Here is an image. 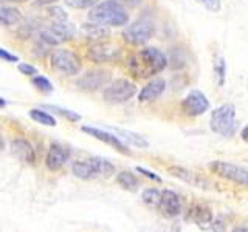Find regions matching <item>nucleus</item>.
Wrapping results in <instances>:
<instances>
[{"label":"nucleus","mask_w":248,"mask_h":232,"mask_svg":"<svg viewBox=\"0 0 248 232\" xmlns=\"http://www.w3.org/2000/svg\"><path fill=\"white\" fill-rule=\"evenodd\" d=\"M168 65V59L160 50L149 46L132 54L127 60L129 72L137 77H152L161 73Z\"/></svg>","instance_id":"f257e3e1"},{"label":"nucleus","mask_w":248,"mask_h":232,"mask_svg":"<svg viewBox=\"0 0 248 232\" xmlns=\"http://www.w3.org/2000/svg\"><path fill=\"white\" fill-rule=\"evenodd\" d=\"M89 20L103 27H124L129 22V14L116 0H104L92 6Z\"/></svg>","instance_id":"f03ea898"},{"label":"nucleus","mask_w":248,"mask_h":232,"mask_svg":"<svg viewBox=\"0 0 248 232\" xmlns=\"http://www.w3.org/2000/svg\"><path fill=\"white\" fill-rule=\"evenodd\" d=\"M75 176L81 180H96V178H107L115 172V166L104 158L93 157L87 160L76 161L73 167Z\"/></svg>","instance_id":"7ed1b4c3"},{"label":"nucleus","mask_w":248,"mask_h":232,"mask_svg":"<svg viewBox=\"0 0 248 232\" xmlns=\"http://www.w3.org/2000/svg\"><path fill=\"white\" fill-rule=\"evenodd\" d=\"M209 127L217 135L231 136L236 130V108L232 104H223L211 113Z\"/></svg>","instance_id":"20e7f679"},{"label":"nucleus","mask_w":248,"mask_h":232,"mask_svg":"<svg viewBox=\"0 0 248 232\" xmlns=\"http://www.w3.org/2000/svg\"><path fill=\"white\" fill-rule=\"evenodd\" d=\"M155 34V23L151 17L143 15L134 23H130L127 28H124L123 37L124 41L132 45H143L151 41Z\"/></svg>","instance_id":"39448f33"},{"label":"nucleus","mask_w":248,"mask_h":232,"mask_svg":"<svg viewBox=\"0 0 248 232\" xmlns=\"http://www.w3.org/2000/svg\"><path fill=\"white\" fill-rule=\"evenodd\" d=\"M50 64L56 72L67 74V76H75L79 73L82 68V62L79 56L67 48L53 50L50 54Z\"/></svg>","instance_id":"423d86ee"},{"label":"nucleus","mask_w":248,"mask_h":232,"mask_svg":"<svg viewBox=\"0 0 248 232\" xmlns=\"http://www.w3.org/2000/svg\"><path fill=\"white\" fill-rule=\"evenodd\" d=\"M137 95V85L127 79L110 81L103 91L104 101L110 104H124Z\"/></svg>","instance_id":"0eeeda50"},{"label":"nucleus","mask_w":248,"mask_h":232,"mask_svg":"<svg viewBox=\"0 0 248 232\" xmlns=\"http://www.w3.org/2000/svg\"><path fill=\"white\" fill-rule=\"evenodd\" d=\"M76 29L72 23H68L67 20H62V22H53L48 28L42 29L39 33V37L45 45H61L62 42L70 41V39L75 37Z\"/></svg>","instance_id":"6e6552de"},{"label":"nucleus","mask_w":248,"mask_h":232,"mask_svg":"<svg viewBox=\"0 0 248 232\" xmlns=\"http://www.w3.org/2000/svg\"><path fill=\"white\" fill-rule=\"evenodd\" d=\"M121 56V48L116 44L99 41L89 46L87 58L95 64H108L118 60Z\"/></svg>","instance_id":"1a4fd4ad"},{"label":"nucleus","mask_w":248,"mask_h":232,"mask_svg":"<svg viewBox=\"0 0 248 232\" xmlns=\"http://www.w3.org/2000/svg\"><path fill=\"white\" fill-rule=\"evenodd\" d=\"M112 81V72L104 68H95L90 72L84 73L81 77H78L76 87L82 91H96L99 88L106 87V85Z\"/></svg>","instance_id":"9d476101"},{"label":"nucleus","mask_w":248,"mask_h":232,"mask_svg":"<svg viewBox=\"0 0 248 232\" xmlns=\"http://www.w3.org/2000/svg\"><path fill=\"white\" fill-rule=\"evenodd\" d=\"M209 169H211L217 176L227 178V180L237 183L240 186H247L248 170L245 166L232 164V162H225V161H213L211 164H209Z\"/></svg>","instance_id":"9b49d317"},{"label":"nucleus","mask_w":248,"mask_h":232,"mask_svg":"<svg viewBox=\"0 0 248 232\" xmlns=\"http://www.w3.org/2000/svg\"><path fill=\"white\" fill-rule=\"evenodd\" d=\"M182 112L186 116H200L209 108V101L200 90H191L182 101Z\"/></svg>","instance_id":"f8f14e48"},{"label":"nucleus","mask_w":248,"mask_h":232,"mask_svg":"<svg viewBox=\"0 0 248 232\" xmlns=\"http://www.w3.org/2000/svg\"><path fill=\"white\" fill-rule=\"evenodd\" d=\"M155 209H158L166 217H177L182 211L180 197L172 190H160V200Z\"/></svg>","instance_id":"ddd939ff"},{"label":"nucleus","mask_w":248,"mask_h":232,"mask_svg":"<svg viewBox=\"0 0 248 232\" xmlns=\"http://www.w3.org/2000/svg\"><path fill=\"white\" fill-rule=\"evenodd\" d=\"M82 131H85V133H89V135L93 136V138L99 139V141L106 143L107 145L113 147V149H116V150L121 152V153H124V155H130V150L126 147V144H124L118 136H115V135H112V133H108V131H106V130H101V129H96V127H87V126H84V127H82Z\"/></svg>","instance_id":"4468645a"},{"label":"nucleus","mask_w":248,"mask_h":232,"mask_svg":"<svg viewBox=\"0 0 248 232\" xmlns=\"http://www.w3.org/2000/svg\"><path fill=\"white\" fill-rule=\"evenodd\" d=\"M70 160V150L62 144H53L46 153L45 164L50 170H58Z\"/></svg>","instance_id":"2eb2a0df"},{"label":"nucleus","mask_w":248,"mask_h":232,"mask_svg":"<svg viewBox=\"0 0 248 232\" xmlns=\"http://www.w3.org/2000/svg\"><path fill=\"white\" fill-rule=\"evenodd\" d=\"M186 218L191 223L197 224V226L206 229L211 226V223H213V212H211V209L205 204H196L189 209Z\"/></svg>","instance_id":"dca6fc26"},{"label":"nucleus","mask_w":248,"mask_h":232,"mask_svg":"<svg viewBox=\"0 0 248 232\" xmlns=\"http://www.w3.org/2000/svg\"><path fill=\"white\" fill-rule=\"evenodd\" d=\"M166 88V82L161 77H157V79H152L149 84H146L144 87L141 88L138 95L140 102H154L155 99H158L163 91Z\"/></svg>","instance_id":"f3484780"},{"label":"nucleus","mask_w":248,"mask_h":232,"mask_svg":"<svg viewBox=\"0 0 248 232\" xmlns=\"http://www.w3.org/2000/svg\"><path fill=\"white\" fill-rule=\"evenodd\" d=\"M11 152L16 155V158H19L23 162H28V164H33L36 160V153L33 145H31L27 139L17 138L11 143Z\"/></svg>","instance_id":"a211bd4d"},{"label":"nucleus","mask_w":248,"mask_h":232,"mask_svg":"<svg viewBox=\"0 0 248 232\" xmlns=\"http://www.w3.org/2000/svg\"><path fill=\"white\" fill-rule=\"evenodd\" d=\"M110 34V31H108L107 27H103V25H98V23H84L81 25V36L89 39V41H95V42H99L103 41L104 37H107Z\"/></svg>","instance_id":"6ab92c4d"},{"label":"nucleus","mask_w":248,"mask_h":232,"mask_svg":"<svg viewBox=\"0 0 248 232\" xmlns=\"http://www.w3.org/2000/svg\"><path fill=\"white\" fill-rule=\"evenodd\" d=\"M170 172H172L174 176L180 178V180L186 181L191 186H196V188H205V186H208V183L203 180V178H200L197 174H192V172H189V170H186L183 167H172V169H170Z\"/></svg>","instance_id":"aec40b11"},{"label":"nucleus","mask_w":248,"mask_h":232,"mask_svg":"<svg viewBox=\"0 0 248 232\" xmlns=\"http://www.w3.org/2000/svg\"><path fill=\"white\" fill-rule=\"evenodd\" d=\"M22 13L14 6H2L0 8V23L3 27H14L20 23Z\"/></svg>","instance_id":"412c9836"},{"label":"nucleus","mask_w":248,"mask_h":232,"mask_svg":"<svg viewBox=\"0 0 248 232\" xmlns=\"http://www.w3.org/2000/svg\"><path fill=\"white\" fill-rule=\"evenodd\" d=\"M30 118L33 121H36L37 124H42V126H50V127L56 126V119H54V116L44 112L42 108H31Z\"/></svg>","instance_id":"4be33fe9"},{"label":"nucleus","mask_w":248,"mask_h":232,"mask_svg":"<svg viewBox=\"0 0 248 232\" xmlns=\"http://www.w3.org/2000/svg\"><path fill=\"white\" fill-rule=\"evenodd\" d=\"M116 183H118L123 189H126V190H132V192H135L138 189V180L135 178L134 174H130V172H120L118 175H116Z\"/></svg>","instance_id":"5701e85b"},{"label":"nucleus","mask_w":248,"mask_h":232,"mask_svg":"<svg viewBox=\"0 0 248 232\" xmlns=\"http://www.w3.org/2000/svg\"><path fill=\"white\" fill-rule=\"evenodd\" d=\"M113 131H116L124 141H127L130 143L132 145H137V147H147V141L143 138V136H140L137 133H134V131H129V130H121V129H112Z\"/></svg>","instance_id":"b1692460"},{"label":"nucleus","mask_w":248,"mask_h":232,"mask_svg":"<svg viewBox=\"0 0 248 232\" xmlns=\"http://www.w3.org/2000/svg\"><path fill=\"white\" fill-rule=\"evenodd\" d=\"M214 73H216V82L219 87H223L225 84V77H227V62L225 58L219 56L214 62Z\"/></svg>","instance_id":"393cba45"},{"label":"nucleus","mask_w":248,"mask_h":232,"mask_svg":"<svg viewBox=\"0 0 248 232\" xmlns=\"http://www.w3.org/2000/svg\"><path fill=\"white\" fill-rule=\"evenodd\" d=\"M33 85L37 88V90H41L42 93H51L53 91V84L46 79L45 76H41V74H36L33 76Z\"/></svg>","instance_id":"a878e982"},{"label":"nucleus","mask_w":248,"mask_h":232,"mask_svg":"<svg viewBox=\"0 0 248 232\" xmlns=\"http://www.w3.org/2000/svg\"><path fill=\"white\" fill-rule=\"evenodd\" d=\"M141 198H143V201L147 206H151V207L155 209L158 204V200H160V190L158 189H146L143 192Z\"/></svg>","instance_id":"bb28decb"},{"label":"nucleus","mask_w":248,"mask_h":232,"mask_svg":"<svg viewBox=\"0 0 248 232\" xmlns=\"http://www.w3.org/2000/svg\"><path fill=\"white\" fill-rule=\"evenodd\" d=\"M45 108H48V110L56 112V113L61 115V116H65V118H67L68 121L76 122V121H79V119H81V116L78 115V113H75V112H72V110H67V108L58 107V105H45Z\"/></svg>","instance_id":"cd10ccee"},{"label":"nucleus","mask_w":248,"mask_h":232,"mask_svg":"<svg viewBox=\"0 0 248 232\" xmlns=\"http://www.w3.org/2000/svg\"><path fill=\"white\" fill-rule=\"evenodd\" d=\"M99 0H65V5L75 10H87V8L95 6Z\"/></svg>","instance_id":"c85d7f7f"},{"label":"nucleus","mask_w":248,"mask_h":232,"mask_svg":"<svg viewBox=\"0 0 248 232\" xmlns=\"http://www.w3.org/2000/svg\"><path fill=\"white\" fill-rule=\"evenodd\" d=\"M197 2L200 5H203L211 13H219L222 8V0H197Z\"/></svg>","instance_id":"c756f323"},{"label":"nucleus","mask_w":248,"mask_h":232,"mask_svg":"<svg viewBox=\"0 0 248 232\" xmlns=\"http://www.w3.org/2000/svg\"><path fill=\"white\" fill-rule=\"evenodd\" d=\"M48 14L51 15V19L54 22H62V20H67V14L62 8H56V6H51L48 10Z\"/></svg>","instance_id":"7c9ffc66"},{"label":"nucleus","mask_w":248,"mask_h":232,"mask_svg":"<svg viewBox=\"0 0 248 232\" xmlns=\"http://www.w3.org/2000/svg\"><path fill=\"white\" fill-rule=\"evenodd\" d=\"M17 68H19V72L22 74H27V76H36V74H39L37 68L33 67V65H30V64H19Z\"/></svg>","instance_id":"2f4dec72"},{"label":"nucleus","mask_w":248,"mask_h":232,"mask_svg":"<svg viewBox=\"0 0 248 232\" xmlns=\"http://www.w3.org/2000/svg\"><path fill=\"white\" fill-rule=\"evenodd\" d=\"M0 59L5 60V62H17L19 60V58L16 56V54L10 53V51L5 50V48H0Z\"/></svg>","instance_id":"473e14b6"},{"label":"nucleus","mask_w":248,"mask_h":232,"mask_svg":"<svg viewBox=\"0 0 248 232\" xmlns=\"http://www.w3.org/2000/svg\"><path fill=\"white\" fill-rule=\"evenodd\" d=\"M137 170H138V172H141L144 176H149V178H152V180H155V181H160V176H157L155 174L149 172V170H146V169H143V167H138Z\"/></svg>","instance_id":"72a5a7b5"},{"label":"nucleus","mask_w":248,"mask_h":232,"mask_svg":"<svg viewBox=\"0 0 248 232\" xmlns=\"http://www.w3.org/2000/svg\"><path fill=\"white\" fill-rule=\"evenodd\" d=\"M121 5H129V6H140L143 0H116Z\"/></svg>","instance_id":"f704fd0d"},{"label":"nucleus","mask_w":248,"mask_h":232,"mask_svg":"<svg viewBox=\"0 0 248 232\" xmlns=\"http://www.w3.org/2000/svg\"><path fill=\"white\" fill-rule=\"evenodd\" d=\"M59 0H36L34 5L37 6H46V5H51V3H56Z\"/></svg>","instance_id":"c9c22d12"},{"label":"nucleus","mask_w":248,"mask_h":232,"mask_svg":"<svg viewBox=\"0 0 248 232\" xmlns=\"http://www.w3.org/2000/svg\"><path fill=\"white\" fill-rule=\"evenodd\" d=\"M232 232H248V231H247V226H239V228H236Z\"/></svg>","instance_id":"e433bc0d"},{"label":"nucleus","mask_w":248,"mask_h":232,"mask_svg":"<svg viewBox=\"0 0 248 232\" xmlns=\"http://www.w3.org/2000/svg\"><path fill=\"white\" fill-rule=\"evenodd\" d=\"M3 145H5V141H3V138H2V136H0V152H2V150H3Z\"/></svg>","instance_id":"4c0bfd02"},{"label":"nucleus","mask_w":248,"mask_h":232,"mask_svg":"<svg viewBox=\"0 0 248 232\" xmlns=\"http://www.w3.org/2000/svg\"><path fill=\"white\" fill-rule=\"evenodd\" d=\"M8 2H13V3H22V2H28V0H8Z\"/></svg>","instance_id":"58836bf2"},{"label":"nucleus","mask_w":248,"mask_h":232,"mask_svg":"<svg viewBox=\"0 0 248 232\" xmlns=\"http://www.w3.org/2000/svg\"><path fill=\"white\" fill-rule=\"evenodd\" d=\"M242 139H244V141H247V127L242 130Z\"/></svg>","instance_id":"ea45409f"},{"label":"nucleus","mask_w":248,"mask_h":232,"mask_svg":"<svg viewBox=\"0 0 248 232\" xmlns=\"http://www.w3.org/2000/svg\"><path fill=\"white\" fill-rule=\"evenodd\" d=\"M5 105H6L5 99H3V98H0V108H2V107H5Z\"/></svg>","instance_id":"a19ab883"}]
</instances>
